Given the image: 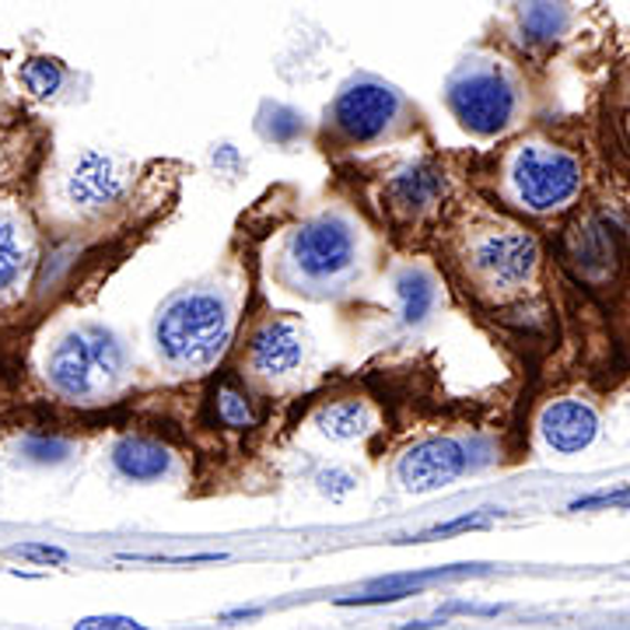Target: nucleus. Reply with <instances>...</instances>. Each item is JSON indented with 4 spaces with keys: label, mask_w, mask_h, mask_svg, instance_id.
Segmentation results:
<instances>
[{
    "label": "nucleus",
    "mask_w": 630,
    "mask_h": 630,
    "mask_svg": "<svg viewBox=\"0 0 630 630\" xmlns=\"http://www.w3.org/2000/svg\"><path fill=\"white\" fill-rule=\"evenodd\" d=\"M0 109H4V95H0Z\"/></svg>",
    "instance_id": "25"
},
{
    "label": "nucleus",
    "mask_w": 630,
    "mask_h": 630,
    "mask_svg": "<svg viewBox=\"0 0 630 630\" xmlns=\"http://www.w3.org/2000/svg\"><path fill=\"white\" fill-rule=\"evenodd\" d=\"M389 204L407 214V217H417L424 214L427 207H435L441 193H445V175L431 165V162H417V165H407L403 172H396L389 179Z\"/></svg>",
    "instance_id": "12"
},
{
    "label": "nucleus",
    "mask_w": 630,
    "mask_h": 630,
    "mask_svg": "<svg viewBox=\"0 0 630 630\" xmlns=\"http://www.w3.org/2000/svg\"><path fill=\"white\" fill-rule=\"evenodd\" d=\"M217 417L228 427H253L256 424V410L245 393H238L235 386H221L217 389Z\"/></svg>",
    "instance_id": "19"
},
{
    "label": "nucleus",
    "mask_w": 630,
    "mask_h": 630,
    "mask_svg": "<svg viewBox=\"0 0 630 630\" xmlns=\"http://www.w3.org/2000/svg\"><path fill=\"white\" fill-rule=\"evenodd\" d=\"M539 435H543L553 453H585L599 435V417L581 399H557L539 417Z\"/></svg>",
    "instance_id": "10"
},
{
    "label": "nucleus",
    "mask_w": 630,
    "mask_h": 630,
    "mask_svg": "<svg viewBox=\"0 0 630 630\" xmlns=\"http://www.w3.org/2000/svg\"><path fill=\"white\" fill-rule=\"evenodd\" d=\"M472 270L501 291H515L522 287L539 263V245L532 235L519 232V228H501V232H487L472 242Z\"/></svg>",
    "instance_id": "7"
},
{
    "label": "nucleus",
    "mask_w": 630,
    "mask_h": 630,
    "mask_svg": "<svg viewBox=\"0 0 630 630\" xmlns=\"http://www.w3.org/2000/svg\"><path fill=\"white\" fill-rule=\"evenodd\" d=\"M26 263H29L26 232H21L14 211L0 207V295L18 287L21 274H26Z\"/></svg>",
    "instance_id": "14"
},
{
    "label": "nucleus",
    "mask_w": 630,
    "mask_h": 630,
    "mask_svg": "<svg viewBox=\"0 0 630 630\" xmlns=\"http://www.w3.org/2000/svg\"><path fill=\"white\" fill-rule=\"evenodd\" d=\"M26 453L32 459H39V463H57V459L67 456V445H60V441H29Z\"/></svg>",
    "instance_id": "23"
},
{
    "label": "nucleus",
    "mask_w": 630,
    "mask_h": 630,
    "mask_svg": "<svg viewBox=\"0 0 630 630\" xmlns=\"http://www.w3.org/2000/svg\"><path fill=\"white\" fill-rule=\"evenodd\" d=\"M372 424V414L365 403L357 399H341V403H329L326 410H319L315 417V427H319V435L329 438V441H354L368 431Z\"/></svg>",
    "instance_id": "15"
},
{
    "label": "nucleus",
    "mask_w": 630,
    "mask_h": 630,
    "mask_svg": "<svg viewBox=\"0 0 630 630\" xmlns=\"http://www.w3.org/2000/svg\"><path fill=\"white\" fill-rule=\"evenodd\" d=\"M232 315L217 291H183L154 319L158 354L172 368H207L228 347Z\"/></svg>",
    "instance_id": "1"
},
{
    "label": "nucleus",
    "mask_w": 630,
    "mask_h": 630,
    "mask_svg": "<svg viewBox=\"0 0 630 630\" xmlns=\"http://www.w3.org/2000/svg\"><path fill=\"white\" fill-rule=\"evenodd\" d=\"M508 179H511V190L519 196L522 207L547 214V211L571 204L578 196L581 165L565 148L522 144V148H515L511 162H508Z\"/></svg>",
    "instance_id": "4"
},
{
    "label": "nucleus",
    "mask_w": 630,
    "mask_h": 630,
    "mask_svg": "<svg viewBox=\"0 0 630 630\" xmlns=\"http://www.w3.org/2000/svg\"><path fill=\"white\" fill-rule=\"evenodd\" d=\"M291 263L312 281H336L354 263V235L341 217H315L291 235Z\"/></svg>",
    "instance_id": "6"
},
{
    "label": "nucleus",
    "mask_w": 630,
    "mask_h": 630,
    "mask_svg": "<svg viewBox=\"0 0 630 630\" xmlns=\"http://www.w3.org/2000/svg\"><path fill=\"white\" fill-rule=\"evenodd\" d=\"M403 112V99L393 84L378 78H354L344 84V92L336 95L329 109V123L336 130V138L344 144L365 148L378 141Z\"/></svg>",
    "instance_id": "5"
},
{
    "label": "nucleus",
    "mask_w": 630,
    "mask_h": 630,
    "mask_svg": "<svg viewBox=\"0 0 630 630\" xmlns=\"http://www.w3.org/2000/svg\"><path fill=\"white\" fill-rule=\"evenodd\" d=\"M568 29V11L557 0H529L522 8V32L539 42H553Z\"/></svg>",
    "instance_id": "17"
},
{
    "label": "nucleus",
    "mask_w": 630,
    "mask_h": 630,
    "mask_svg": "<svg viewBox=\"0 0 630 630\" xmlns=\"http://www.w3.org/2000/svg\"><path fill=\"white\" fill-rule=\"evenodd\" d=\"M445 99L459 126L477 133V138L505 133L515 120V109H519V92H515L511 78L494 60L463 63L453 81H448Z\"/></svg>",
    "instance_id": "3"
},
{
    "label": "nucleus",
    "mask_w": 630,
    "mask_h": 630,
    "mask_svg": "<svg viewBox=\"0 0 630 630\" xmlns=\"http://www.w3.org/2000/svg\"><path fill=\"white\" fill-rule=\"evenodd\" d=\"M74 630H148L130 617H84Z\"/></svg>",
    "instance_id": "22"
},
{
    "label": "nucleus",
    "mask_w": 630,
    "mask_h": 630,
    "mask_svg": "<svg viewBox=\"0 0 630 630\" xmlns=\"http://www.w3.org/2000/svg\"><path fill=\"white\" fill-rule=\"evenodd\" d=\"M11 553L21 560H32V565H63L67 560V550L50 547V543H18L11 547Z\"/></svg>",
    "instance_id": "21"
},
{
    "label": "nucleus",
    "mask_w": 630,
    "mask_h": 630,
    "mask_svg": "<svg viewBox=\"0 0 630 630\" xmlns=\"http://www.w3.org/2000/svg\"><path fill=\"white\" fill-rule=\"evenodd\" d=\"M396 291H399V302H403V319L410 326L424 323L427 312L435 308V281L424 274V270H407L399 281H396Z\"/></svg>",
    "instance_id": "16"
},
{
    "label": "nucleus",
    "mask_w": 630,
    "mask_h": 630,
    "mask_svg": "<svg viewBox=\"0 0 630 630\" xmlns=\"http://www.w3.org/2000/svg\"><path fill=\"white\" fill-rule=\"evenodd\" d=\"M302 357H305V336L295 323L274 319L253 333L250 365L256 375H266V378L291 375L302 365Z\"/></svg>",
    "instance_id": "11"
},
{
    "label": "nucleus",
    "mask_w": 630,
    "mask_h": 630,
    "mask_svg": "<svg viewBox=\"0 0 630 630\" xmlns=\"http://www.w3.org/2000/svg\"><path fill=\"white\" fill-rule=\"evenodd\" d=\"M18 78H21V88H26V92L32 99H39V102L53 99L60 88H63V81H67L63 63L53 60V57H29L26 63H21Z\"/></svg>",
    "instance_id": "18"
},
{
    "label": "nucleus",
    "mask_w": 630,
    "mask_h": 630,
    "mask_svg": "<svg viewBox=\"0 0 630 630\" xmlns=\"http://www.w3.org/2000/svg\"><path fill=\"white\" fill-rule=\"evenodd\" d=\"M123 190H126V175L120 162L102 151L78 154V162L67 172V183H63L67 200L84 214H99L112 204H120Z\"/></svg>",
    "instance_id": "9"
},
{
    "label": "nucleus",
    "mask_w": 630,
    "mask_h": 630,
    "mask_svg": "<svg viewBox=\"0 0 630 630\" xmlns=\"http://www.w3.org/2000/svg\"><path fill=\"white\" fill-rule=\"evenodd\" d=\"M126 354L120 336L105 326H78L60 336L50 354V382L67 399H99L123 378Z\"/></svg>",
    "instance_id": "2"
},
{
    "label": "nucleus",
    "mask_w": 630,
    "mask_h": 630,
    "mask_svg": "<svg viewBox=\"0 0 630 630\" xmlns=\"http://www.w3.org/2000/svg\"><path fill=\"white\" fill-rule=\"evenodd\" d=\"M112 466L120 469V477L133 484H154L169 472L172 456L165 445H158L151 438H123L112 448Z\"/></svg>",
    "instance_id": "13"
},
{
    "label": "nucleus",
    "mask_w": 630,
    "mask_h": 630,
    "mask_svg": "<svg viewBox=\"0 0 630 630\" xmlns=\"http://www.w3.org/2000/svg\"><path fill=\"white\" fill-rule=\"evenodd\" d=\"M319 484L329 494H347L354 487V477H347V472H341V469H329V472H323V477H319Z\"/></svg>",
    "instance_id": "24"
},
{
    "label": "nucleus",
    "mask_w": 630,
    "mask_h": 630,
    "mask_svg": "<svg viewBox=\"0 0 630 630\" xmlns=\"http://www.w3.org/2000/svg\"><path fill=\"white\" fill-rule=\"evenodd\" d=\"M494 515H501V511H477V515H466V519H456V522L435 526V529L420 532V536H417V543H424V539H435V536H453V532H463V529H484V526H490Z\"/></svg>",
    "instance_id": "20"
},
{
    "label": "nucleus",
    "mask_w": 630,
    "mask_h": 630,
    "mask_svg": "<svg viewBox=\"0 0 630 630\" xmlns=\"http://www.w3.org/2000/svg\"><path fill=\"white\" fill-rule=\"evenodd\" d=\"M469 466L466 448L453 438H431V441H420L414 445L407 456L399 459L396 466V477L403 484V490L410 494H431L441 490L453 480H459Z\"/></svg>",
    "instance_id": "8"
}]
</instances>
